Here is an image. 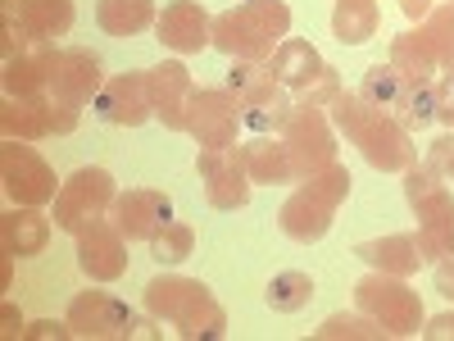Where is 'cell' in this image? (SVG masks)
<instances>
[{
  "instance_id": "15",
  "label": "cell",
  "mask_w": 454,
  "mask_h": 341,
  "mask_svg": "<svg viewBox=\"0 0 454 341\" xmlns=\"http://www.w3.org/2000/svg\"><path fill=\"white\" fill-rule=\"evenodd\" d=\"M91 109H96V119H105L114 128H141L145 119H155V105H150V91H145V68L105 78V87L91 100Z\"/></svg>"
},
{
  "instance_id": "40",
  "label": "cell",
  "mask_w": 454,
  "mask_h": 341,
  "mask_svg": "<svg viewBox=\"0 0 454 341\" xmlns=\"http://www.w3.org/2000/svg\"><path fill=\"white\" fill-rule=\"evenodd\" d=\"M436 87H441V123L454 132V73H445Z\"/></svg>"
},
{
  "instance_id": "29",
  "label": "cell",
  "mask_w": 454,
  "mask_h": 341,
  "mask_svg": "<svg viewBox=\"0 0 454 341\" xmlns=\"http://www.w3.org/2000/svg\"><path fill=\"white\" fill-rule=\"evenodd\" d=\"M391 64L404 73L409 83H427L432 73L441 68L436 55H432V46H427V36H423V28H413V32H400V36H395V42H391Z\"/></svg>"
},
{
  "instance_id": "20",
  "label": "cell",
  "mask_w": 454,
  "mask_h": 341,
  "mask_svg": "<svg viewBox=\"0 0 454 341\" xmlns=\"http://www.w3.org/2000/svg\"><path fill=\"white\" fill-rule=\"evenodd\" d=\"M51 214H42V205H14L0 218V250H10L14 259H32L42 255L51 242Z\"/></svg>"
},
{
  "instance_id": "34",
  "label": "cell",
  "mask_w": 454,
  "mask_h": 341,
  "mask_svg": "<svg viewBox=\"0 0 454 341\" xmlns=\"http://www.w3.org/2000/svg\"><path fill=\"white\" fill-rule=\"evenodd\" d=\"M387 332H382V323H372L364 310H355V314H332V319H323V328H318V341H382Z\"/></svg>"
},
{
  "instance_id": "12",
  "label": "cell",
  "mask_w": 454,
  "mask_h": 341,
  "mask_svg": "<svg viewBox=\"0 0 454 341\" xmlns=\"http://www.w3.org/2000/svg\"><path fill=\"white\" fill-rule=\"evenodd\" d=\"M68 328L82 341H132L137 314L109 291H78L68 300Z\"/></svg>"
},
{
  "instance_id": "13",
  "label": "cell",
  "mask_w": 454,
  "mask_h": 341,
  "mask_svg": "<svg viewBox=\"0 0 454 341\" xmlns=\"http://www.w3.org/2000/svg\"><path fill=\"white\" fill-rule=\"evenodd\" d=\"M155 42L173 55H200L205 46H214V14L200 0H173L155 19Z\"/></svg>"
},
{
  "instance_id": "9",
  "label": "cell",
  "mask_w": 454,
  "mask_h": 341,
  "mask_svg": "<svg viewBox=\"0 0 454 341\" xmlns=\"http://www.w3.org/2000/svg\"><path fill=\"white\" fill-rule=\"evenodd\" d=\"M0 182H5L14 205H55L59 196L55 169L36 155L32 141H14V137H5V146H0Z\"/></svg>"
},
{
  "instance_id": "24",
  "label": "cell",
  "mask_w": 454,
  "mask_h": 341,
  "mask_svg": "<svg viewBox=\"0 0 454 341\" xmlns=\"http://www.w3.org/2000/svg\"><path fill=\"white\" fill-rule=\"evenodd\" d=\"M269 68H273V78H278L282 87L300 91L305 83H314L318 73H323V55H318L309 42H300V36H286V42L273 51Z\"/></svg>"
},
{
  "instance_id": "37",
  "label": "cell",
  "mask_w": 454,
  "mask_h": 341,
  "mask_svg": "<svg viewBox=\"0 0 454 341\" xmlns=\"http://www.w3.org/2000/svg\"><path fill=\"white\" fill-rule=\"evenodd\" d=\"M336 96H340V78H336V68H332V64H323L318 78L295 91V105H305V109H327Z\"/></svg>"
},
{
  "instance_id": "14",
  "label": "cell",
  "mask_w": 454,
  "mask_h": 341,
  "mask_svg": "<svg viewBox=\"0 0 454 341\" xmlns=\"http://www.w3.org/2000/svg\"><path fill=\"white\" fill-rule=\"evenodd\" d=\"M109 218L128 242H150L173 223V201L164 192H150V186H132V192H119Z\"/></svg>"
},
{
  "instance_id": "1",
  "label": "cell",
  "mask_w": 454,
  "mask_h": 341,
  "mask_svg": "<svg viewBox=\"0 0 454 341\" xmlns=\"http://www.w3.org/2000/svg\"><path fill=\"white\" fill-rule=\"evenodd\" d=\"M327 119L336 132H346L355 146H359V155L372 164V169H382V173H404L409 164H419V146H413V132L395 119V114L387 109H372L359 100V91H340L332 105H327Z\"/></svg>"
},
{
  "instance_id": "38",
  "label": "cell",
  "mask_w": 454,
  "mask_h": 341,
  "mask_svg": "<svg viewBox=\"0 0 454 341\" xmlns=\"http://www.w3.org/2000/svg\"><path fill=\"white\" fill-rule=\"evenodd\" d=\"M436 178H445V182H454V132L450 137H436L432 146H427V160H423Z\"/></svg>"
},
{
  "instance_id": "22",
  "label": "cell",
  "mask_w": 454,
  "mask_h": 341,
  "mask_svg": "<svg viewBox=\"0 0 454 341\" xmlns=\"http://www.w3.org/2000/svg\"><path fill=\"white\" fill-rule=\"evenodd\" d=\"M51 91L46 96H5V109H0V128L14 141H42L55 137V119H51Z\"/></svg>"
},
{
  "instance_id": "35",
  "label": "cell",
  "mask_w": 454,
  "mask_h": 341,
  "mask_svg": "<svg viewBox=\"0 0 454 341\" xmlns=\"http://www.w3.org/2000/svg\"><path fill=\"white\" fill-rule=\"evenodd\" d=\"M291 100L278 91L273 100H259V105H241V128H250L254 137H269V132H282L286 119H291Z\"/></svg>"
},
{
  "instance_id": "36",
  "label": "cell",
  "mask_w": 454,
  "mask_h": 341,
  "mask_svg": "<svg viewBox=\"0 0 454 341\" xmlns=\"http://www.w3.org/2000/svg\"><path fill=\"white\" fill-rule=\"evenodd\" d=\"M192 250H196V233L186 223H168L160 237H150V255L160 264H182V259H192Z\"/></svg>"
},
{
  "instance_id": "5",
  "label": "cell",
  "mask_w": 454,
  "mask_h": 341,
  "mask_svg": "<svg viewBox=\"0 0 454 341\" xmlns=\"http://www.w3.org/2000/svg\"><path fill=\"white\" fill-rule=\"evenodd\" d=\"M404 201L419 214V250L427 264H441L454 255V192L445 178H436L427 164L404 169Z\"/></svg>"
},
{
  "instance_id": "28",
  "label": "cell",
  "mask_w": 454,
  "mask_h": 341,
  "mask_svg": "<svg viewBox=\"0 0 454 341\" xmlns=\"http://www.w3.org/2000/svg\"><path fill=\"white\" fill-rule=\"evenodd\" d=\"M73 19H78V10H73V0H23L19 10V23L42 36V42H55V36H64L73 28Z\"/></svg>"
},
{
  "instance_id": "3",
  "label": "cell",
  "mask_w": 454,
  "mask_h": 341,
  "mask_svg": "<svg viewBox=\"0 0 454 341\" xmlns=\"http://www.w3.org/2000/svg\"><path fill=\"white\" fill-rule=\"evenodd\" d=\"M291 36V10L282 0H241L237 10L214 14V46L232 59H273Z\"/></svg>"
},
{
  "instance_id": "16",
  "label": "cell",
  "mask_w": 454,
  "mask_h": 341,
  "mask_svg": "<svg viewBox=\"0 0 454 341\" xmlns=\"http://www.w3.org/2000/svg\"><path fill=\"white\" fill-rule=\"evenodd\" d=\"M78 269L91 282H119L128 274V237L114 227V218H100L78 233Z\"/></svg>"
},
{
  "instance_id": "39",
  "label": "cell",
  "mask_w": 454,
  "mask_h": 341,
  "mask_svg": "<svg viewBox=\"0 0 454 341\" xmlns=\"http://www.w3.org/2000/svg\"><path fill=\"white\" fill-rule=\"evenodd\" d=\"M64 337H73L68 319H42V323L23 328V341H64Z\"/></svg>"
},
{
  "instance_id": "7",
  "label": "cell",
  "mask_w": 454,
  "mask_h": 341,
  "mask_svg": "<svg viewBox=\"0 0 454 341\" xmlns=\"http://www.w3.org/2000/svg\"><path fill=\"white\" fill-rule=\"evenodd\" d=\"M114 201H119V186H114V178H109L105 169L87 164V169H78L73 178L59 182V196H55L51 218H55L59 233H73V237H78V233H87L91 223L109 218Z\"/></svg>"
},
{
  "instance_id": "18",
  "label": "cell",
  "mask_w": 454,
  "mask_h": 341,
  "mask_svg": "<svg viewBox=\"0 0 454 341\" xmlns=\"http://www.w3.org/2000/svg\"><path fill=\"white\" fill-rule=\"evenodd\" d=\"M105 87V73H100V59L82 46L73 51H59L55 55V68H51V96L64 100V105H91Z\"/></svg>"
},
{
  "instance_id": "27",
  "label": "cell",
  "mask_w": 454,
  "mask_h": 341,
  "mask_svg": "<svg viewBox=\"0 0 454 341\" xmlns=\"http://www.w3.org/2000/svg\"><path fill=\"white\" fill-rule=\"evenodd\" d=\"M332 36L340 46H364L368 36H377V0H336Z\"/></svg>"
},
{
  "instance_id": "10",
  "label": "cell",
  "mask_w": 454,
  "mask_h": 341,
  "mask_svg": "<svg viewBox=\"0 0 454 341\" xmlns=\"http://www.w3.org/2000/svg\"><path fill=\"white\" fill-rule=\"evenodd\" d=\"M282 141H286V150H291L295 178H309V173L336 164V132H332L327 109L295 105L291 119H286V128H282Z\"/></svg>"
},
{
  "instance_id": "42",
  "label": "cell",
  "mask_w": 454,
  "mask_h": 341,
  "mask_svg": "<svg viewBox=\"0 0 454 341\" xmlns=\"http://www.w3.org/2000/svg\"><path fill=\"white\" fill-rule=\"evenodd\" d=\"M436 291H441L445 300H454V255L436 264Z\"/></svg>"
},
{
  "instance_id": "43",
  "label": "cell",
  "mask_w": 454,
  "mask_h": 341,
  "mask_svg": "<svg viewBox=\"0 0 454 341\" xmlns=\"http://www.w3.org/2000/svg\"><path fill=\"white\" fill-rule=\"evenodd\" d=\"M432 10H436V0H400V14L413 19V23H423Z\"/></svg>"
},
{
  "instance_id": "21",
  "label": "cell",
  "mask_w": 454,
  "mask_h": 341,
  "mask_svg": "<svg viewBox=\"0 0 454 341\" xmlns=\"http://www.w3.org/2000/svg\"><path fill=\"white\" fill-rule=\"evenodd\" d=\"M355 255L377 274H395V278H413L423 269V250H419V237L409 233H391V237H372V242H359Z\"/></svg>"
},
{
  "instance_id": "6",
  "label": "cell",
  "mask_w": 454,
  "mask_h": 341,
  "mask_svg": "<svg viewBox=\"0 0 454 341\" xmlns=\"http://www.w3.org/2000/svg\"><path fill=\"white\" fill-rule=\"evenodd\" d=\"M355 305L372 319L382 323L387 337H413L423 332V300L419 291L409 287V278H395V274H368L364 282H355Z\"/></svg>"
},
{
  "instance_id": "46",
  "label": "cell",
  "mask_w": 454,
  "mask_h": 341,
  "mask_svg": "<svg viewBox=\"0 0 454 341\" xmlns=\"http://www.w3.org/2000/svg\"><path fill=\"white\" fill-rule=\"evenodd\" d=\"M450 5H454V0H450Z\"/></svg>"
},
{
  "instance_id": "30",
  "label": "cell",
  "mask_w": 454,
  "mask_h": 341,
  "mask_svg": "<svg viewBox=\"0 0 454 341\" xmlns=\"http://www.w3.org/2000/svg\"><path fill=\"white\" fill-rule=\"evenodd\" d=\"M409 91V78L387 59V64H372L368 73H364V83H359V100L364 105H372V109H387V114H395V105H400V96Z\"/></svg>"
},
{
  "instance_id": "44",
  "label": "cell",
  "mask_w": 454,
  "mask_h": 341,
  "mask_svg": "<svg viewBox=\"0 0 454 341\" xmlns=\"http://www.w3.org/2000/svg\"><path fill=\"white\" fill-rule=\"evenodd\" d=\"M0 314H5V337H23V319L14 314L10 300H5V310H0Z\"/></svg>"
},
{
  "instance_id": "31",
  "label": "cell",
  "mask_w": 454,
  "mask_h": 341,
  "mask_svg": "<svg viewBox=\"0 0 454 341\" xmlns=\"http://www.w3.org/2000/svg\"><path fill=\"white\" fill-rule=\"evenodd\" d=\"M395 119L409 128V132H423L441 119V87L427 78V83H409V91L400 96L395 105Z\"/></svg>"
},
{
  "instance_id": "11",
  "label": "cell",
  "mask_w": 454,
  "mask_h": 341,
  "mask_svg": "<svg viewBox=\"0 0 454 341\" xmlns=\"http://www.w3.org/2000/svg\"><path fill=\"white\" fill-rule=\"evenodd\" d=\"M196 173L205 182V201L214 210H246L250 205V169H246V146H227V150H200Z\"/></svg>"
},
{
  "instance_id": "17",
  "label": "cell",
  "mask_w": 454,
  "mask_h": 341,
  "mask_svg": "<svg viewBox=\"0 0 454 341\" xmlns=\"http://www.w3.org/2000/svg\"><path fill=\"white\" fill-rule=\"evenodd\" d=\"M145 91H150V105H155V119L173 132L186 128V100H192L196 83H192V68L182 59H164L155 68H145Z\"/></svg>"
},
{
  "instance_id": "45",
  "label": "cell",
  "mask_w": 454,
  "mask_h": 341,
  "mask_svg": "<svg viewBox=\"0 0 454 341\" xmlns=\"http://www.w3.org/2000/svg\"><path fill=\"white\" fill-rule=\"evenodd\" d=\"M19 10H23V0H5V19H19Z\"/></svg>"
},
{
  "instance_id": "4",
  "label": "cell",
  "mask_w": 454,
  "mask_h": 341,
  "mask_svg": "<svg viewBox=\"0 0 454 341\" xmlns=\"http://www.w3.org/2000/svg\"><path fill=\"white\" fill-rule=\"evenodd\" d=\"M346 196H350V169L346 164H327V169H318L309 178H300V186L278 210V227L300 246L323 242L336 210L346 205Z\"/></svg>"
},
{
  "instance_id": "23",
  "label": "cell",
  "mask_w": 454,
  "mask_h": 341,
  "mask_svg": "<svg viewBox=\"0 0 454 341\" xmlns=\"http://www.w3.org/2000/svg\"><path fill=\"white\" fill-rule=\"evenodd\" d=\"M246 169H250V178L263 182V186L300 182V178H295V164H291V150H286V141H282V132H269V137L246 141Z\"/></svg>"
},
{
  "instance_id": "2",
  "label": "cell",
  "mask_w": 454,
  "mask_h": 341,
  "mask_svg": "<svg viewBox=\"0 0 454 341\" xmlns=\"http://www.w3.org/2000/svg\"><path fill=\"white\" fill-rule=\"evenodd\" d=\"M145 314L173 323L186 341H218L227 332V310L214 300V291L200 278H182V274L145 282Z\"/></svg>"
},
{
  "instance_id": "25",
  "label": "cell",
  "mask_w": 454,
  "mask_h": 341,
  "mask_svg": "<svg viewBox=\"0 0 454 341\" xmlns=\"http://www.w3.org/2000/svg\"><path fill=\"white\" fill-rule=\"evenodd\" d=\"M223 87L232 91V96H237L241 105H259V100H273V96L282 91V83L273 78L269 59H237L232 68H227Z\"/></svg>"
},
{
  "instance_id": "33",
  "label": "cell",
  "mask_w": 454,
  "mask_h": 341,
  "mask_svg": "<svg viewBox=\"0 0 454 341\" xmlns=\"http://www.w3.org/2000/svg\"><path fill=\"white\" fill-rule=\"evenodd\" d=\"M419 28H423V36H427L436 64H441L445 73H454V5H450V0H445V5H436Z\"/></svg>"
},
{
  "instance_id": "8",
  "label": "cell",
  "mask_w": 454,
  "mask_h": 341,
  "mask_svg": "<svg viewBox=\"0 0 454 341\" xmlns=\"http://www.w3.org/2000/svg\"><path fill=\"white\" fill-rule=\"evenodd\" d=\"M200 150H227L241 132V100L227 87H196L186 100V128Z\"/></svg>"
},
{
  "instance_id": "26",
  "label": "cell",
  "mask_w": 454,
  "mask_h": 341,
  "mask_svg": "<svg viewBox=\"0 0 454 341\" xmlns=\"http://www.w3.org/2000/svg\"><path fill=\"white\" fill-rule=\"evenodd\" d=\"M155 0H100L96 5V23L109 36H137L145 28H155Z\"/></svg>"
},
{
  "instance_id": "41",
  "label": "cell",
  "mask_w": 454,
  "mask_h": 341,
  "mask_svg": "<svg viewBox=\"0 0 454 341\" xmlns=\"http://www.w3.org/2000/svg\"><path fill=\"white\" fill-rule=\"evenodd\" d=\"M423 337H427V341H454V310H450V314H436V319L423 328Z\"/></svg>"
},
{
  "instance_id": "19",
  "label": "cell",
  "mask_w": 454,
  "mask_h": 341,
  "mask_svg": "<svg viewBox=\"0 0 454 341\" xmlns=\"http://www.w3.org/2000/svg\"><path fill=\"white\" fill-rule=\"evenodd\" d=\"M55 42L32 36V46L14 59H5V96H46L51 91V68H55Z\"/></svg>"
},
{
  "instance_id": "32",
  "label": "cell",
  "mask_w": 454,
  "mask_h": 341,
  "mask_svg": "<svg viewBox=\"0 0 454 341\" xmlns=\"http://www.w3.org/2000/svg\"><path fill=\"white\" fill-rule=\"evenodd\" d=\"M263 300H269L273 314H300L314 300V278L300 274V269H286L269 282V291H263Z\"/></svg>"
}]
</instances>
